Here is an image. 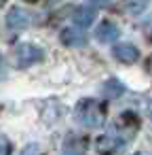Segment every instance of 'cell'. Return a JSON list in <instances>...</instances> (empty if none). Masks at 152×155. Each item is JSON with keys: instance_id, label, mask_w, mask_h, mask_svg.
Instances as JSON below:
<instances>
[{"instance_id": "6da1fadb", "label": "cell", "mask_w": 152, "mask_h": 155, "mask_svg": "<svg viewBox=\"0 0 152 155\" xmlns=\"http://www.w3.org/2000/svg\"><path fill=\"white\" fill-rule=\"evenodd\" d=\"M74 119L82 127L95 130L104 123V106L93 98H85L74 106Z\"/></svg>"}, {"instance_id": "7a4b0ae2", "label": "cell", "mask_w": 152, "mask_h": 155, "mask_svg": "<svg viewBox=\"0 0 152 155\" xmlns=\"http://www.w3.org/2000/svg\"><path fill=\"white\" fill-rule=\"evenodd\" d=\"M45 60V51L38 47V45H30V43H23L17 47L15 51V62L19 68H28L32 64H38Z\"/></svg>"}, {"instance_id": "3957f363", "label": "cell", "mask_w": 152, "mask_h": 155, "mask_svg": "<svg viewBox=\"0 0 152 155\" xmlns=\"http://www.w3.org/2000/svg\"><path fill=\"white\" fill-rule=\"evenodd\" d=\"M137 127H139V123H137L135 115H133V113H123V115L118 117V121L110 127V134H114V136H118L120 140L129 142V140L135 136V130H137Z\"/></svg>"}, {"instance_id": "277c9868", "label": "cell", "mask_w": 152, "mask_h": 155, "mask_svg": "<svg viewBox=\"0 0 152 155\" xmlns=\"http://www.w3.org/2000/svg\"><path fill=\"white\" fill-rule=\"evenodd\" d=\"M127 142L125 140H120L118 136H114V134H104V136H99L97 138V142H95V149H97V153L99 155H118L120 151H123V147H125Z\"/></svg>"}, {"instance_id": "5b68a950", "label": "cell", "mask_w": 152, "mask_h": 155, "mask_svg": "<svg viewBox=\"0 0 152 155\" xmlns=\"http://www.w3.org/2000/svg\"><path fill=\"white\" fill-rule=\"evenodd\" d=\"M30 21H32V15L23 7H13L7 13V26L13 28V30H21V28L30 26Z\"/></svg>"}, {"instance_id": "8992f818", "label": "cell", "mask_w": 152, "mask_h": 155, "mask_svg": "<svg viewBox=\"0 0 152 155\" xmlns=\"http://www.w3.org/2000/svg\"><path fill=\"white\" fill-rule=\"evenodd\" d=\"M112 53H114V58H116L118 62H123V64H133V62H137V58H139L137 47L131 45V43H120V45H116V47L112 49Z\"/></svg>"}, {"instance_id": "52a82bcc", "label": "cell", "mask_w": 152, "mask_h": 155, "mask_svg": "<svg viewBox=\"0 0 152 155\" xmlns=\"http://www.w3.org/2000/svg\"><path fill=\"white\" fill-rule=\"evenodd\" d=\"M72 19H74V24L78 28H87L95 19V5H80V7H76L74 13H72Z\"/></svg>"}, {"instance_id": "ba28073f", "label": "cell", "mask_w": 152, "mask_h": 155, "mask_svg": "<svg viewBox=\"0 0 152 155\" xmlns=\"http://www.w3.org/2000/svg\"><path fill=\"white\" fill-rule=\"evenodd\" d=\"M118 34H120L118 32V26L112 24V21H101L97 26V32H95V36H97L99 43H114L118 38Z\"/></svg>"}, {"instance_id": "9c48e42d", "label": "cell", "mask_w": 152, "mask_h": 155, "mask_svg": "<svg viewBox=\"0 0 152 155\" xmlns=\"http://www.w3.org/2000/svg\"><path fill=\"white\" fill-rule=\"evenodd\" d=\"M61 43L68 47H80L85 43V34L80 32V28H66L61 32Z\"/></svg>"}, {"instance_id": "30bf717a", "label": "cell", "mask_w": 152, "mask_h": 155, "mask_svg": "<svg viewBox=\"0 0 152 155\" xmlns=\"http://www.w3.org/2000/svg\"><path fill=\"white\" fill-rule=\"evenodd\" d=\"M125 89H123V85L118 83V81H108L106 85H104V94L108 96V98H114V96H120Z\"/></svg>"}, {"instance_id": "8fae6325", "label": "cell", "mask_w": 152, "mask_h": 155, "mask_svg": "<svg viewBox=\"0 0 152 155\" xmlns=\"http://www.w3.org/2000/svg\"><path fill=\"white\" fill-rule=\"evenodd\" d=\"M11 151H13L11 140H9L5 134H0V155H11Z\"/></svg>"}, {"instance_id": "7c38bea8", "label": "cell", "mask_w": 152, "mask_h": 155, "mask_svg": "<svg viewBox=\"0 0 152 155\" xmlns=\"http://www.w3.org/2000/svg\"><path fill=\"white\" fill-rule=\"evenodd\" d=\"M21 155H45V153H42V149H40L38 144H28V147L21 151Z\"/></svg>"}, {"instance_id": "4fadbf2b", "label": "cell", "mask_w": 152, "mask_h": 155, "mask_svg": "<svg viewBox=\"0 0 152 155\" xmlns=\"http://www.w3.org/2000/svg\"><path fill=\"white\" fill-rule=\"evenodd\" d=\"M9 72V66H7V60L2 58V53H0V79H5Z\"/></svg>"}, {"instance_id": "5bb4252c", "label": "cell", "mask_w": 152, "mask_h": 155, "mask_svg": "<svg viewBox=\"0 0 152 155\" xmlns=\"http://www.w3.org/2000/svg\"><path fill=\"white\" fill-rule=\"evenodd\" d=\"M127 9H129V11H144L146 5H144V2H133V5H127Z\"/></svg>"}, {"instance_id": "9a60e30c", "label": "cell", "mask_w": 152, "mask_h": 155, "mask_svg": "<svg viewBox=\"0 0 152 155\" xmlns=\"http://www.w3.org/2000/svg\"><path fill=\"white\" fill-rule=\"evenodd\" d=\"M146 66H148V70H150V72H152V55H150V58H148V62H146Z\"/></svg>"}, {"instance_id": "2e32d148", "label": "cell", "mask_w": 152, "mask_h": 155, "mask_svg": "<svg viewBox=\"0 0 152 155\" xmlns=\"http://www.w3.org/2000/svg\"><path fill=\"white\" fill-rule=\"evenodd\" d=\"M148 113H150V117H152V100H150V104H148Z\"/></svg>"}, {"instance_id": "e0dca14e", "label": "cell", "mask_w": 152, "mask_h": 155, "mask_svg": "<svg viewBox=\"0 0 152 155\" xmlns=\"http://www.w3.org/2000/svg\"><path fill=\"white\" fill-rule=\"evenodd\" d=\"M133 155H148V153H141V151H139V153H133Z\"/></svg>"}]
</instances>
